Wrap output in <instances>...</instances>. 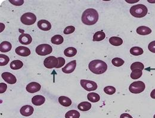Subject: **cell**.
<instances>
[{"instance_id":"obj_1","label":"cell","mask_w":155,"mask_h":118,"mask_svg":"<svg viewBox=\"0 0 155 118\" xmlns=\"http://www.w3.org/2000/svg\"><path fill=\"white\" fill-rule=\"evenodd\" d=\"M81 19L84 24L86 25H93L98 20V13L94 8H88L82 13Z\"/></svg>"},{"instance_id":"obj_2","label":"cell","mask_w":155,"mask_h":118,"mask_svg":"<svg viewBox=\"0 0 155 118\" xmlns=\"http://www.w3.org/2000/svg\"><path fill=\"white\" fill-rule=\"evenodd\" d=\"M90 70L96 75H100L104 73L107 69V64L101 60H94L88 65Z\"/></svg>"},{"instance_id":"obj_3","label":"cell","mask_w":155,"mask_h":118,"mask_svg":"<svg viewBox=\"0 0 155 118\" xmlns=\"http://www.w3.org/2000/svg\"><path fill=\"white\" fill-rule=\"evenodd\" d=\"M129 11L131 14L134 17L136 18H142L147 14L148 10L146 5L140 4L131 7Z\"/></svg>"},{"instance_id":"obj_4","label":"cell","mask_w":155,"mask_h":118,"mask_svg":"<svg viewBox=\"0 0 155 118\" xmlns=\"http://www.w3.org/2000/svg\"><path fill=\"white\" fill-rule=\"evenodd\" d=\"M146 88L145 84L140 81L132 82L129 87V90L133 94H140Z\"/></svg>"},{"instance_id":"obj_5","label":"cell","mask_w":155,"mask_h":118,"mask_svg":"<svg viewBox=\"0 0 155 118\" xmlns=\"http://www.w3.org/2000/svg\"><path fill=\"white\" fill-rule=\"evenodd\" d=\"M53 48L52 47L47 44H43L39 45L38 47H36L35 51L36 53L41 56H47L50 54L52 53Z\"/></svg>"},{"instance_id":"obj_6","label":"cell","mask_w":155,"mask_h":118,"mask_svg":"<svg viewBox=\"0 0 155 118\" xmlns=\"http://www.w3.org/2000/svg\"><path fill=\"white\" fill-rule=\"evenodd\" d=\"M22 23L26 25H33L36 20V16L32 13H26L23 14L20 18Z\"/></svg>"},{"instance_id":"obj_7","label":"cell","mask_w":155,"mask_h":118,"mask_svg":"<svg viewBox=\"0 0 155 118\" xmlns=\"http://www.w3.org/2000/svg\"><path fill=\"white\" fill-rule=\"evenodd\" d=\"M80 83L82 87L88 91H92L96 90L98 87L97 84L95 82L90 80L81 79Z\"/></svg>"},{"instance_id":"obj_8","label":"cell","mask_w":155,"mask_h":118,"mask_svg":"<svg viewBox=\"0 0 155 118\" xmlns=\"http://www.w3.org/2000/svg\"><path fill=\"white\" fill-rule=\"evenodd\" d=\"M44 64L45 67L48 69L57 68L59 64V61L57 58L54 56H49L44 60Z\"/></svg>"},{"instance_id":"obj_9","label":"cell","mask_w":155,"mask_h":118,"mask_svg":"<svg viewBox=\"0 0 155 118\" xmlns=\"http://www.w3.org/2000/svg\"><path fill=\"white\" fill-rule=\"evenodd\" d=\"M1 76L2 79L9 84H14L17 82L16 76L10 72H4L2 73Z\"/></svg>"},{"instance_id":"obj_10","label":"cell","mask_w":155,"mask_h":118,"mask_svg":"<svg viewBox=\"0 0 155 118\" xmlns=\"http://www.w3.org/2000/svg\"><path fill=\"white\" fill-rule=\"evenodd\" d=\"M17 54L22 57H27L31 54V50L26 47L19 46L16 48L15 50Z\"/></svg>"},{"instance_id":"obj_11","label":"cell","mask_w":155,"mask_h":118,"mask_svg":"<svg viewBox=\"0 0 155 118\" xmlns=\"http://www.w3.org/2000/svg\"><path fill=\"white\" fill-rule=\"evenodd\" d=\"M76 66V60H73L67 63L64 67L62 68L63 72L65 73H72Z\"/></svg>"},{"instance_id":"obj_12","label":"cell","mask_w":155,"mask_h":118,"mask_svg":"<svg viewBox=\"0 0 155 118\" xmlns=\"http://www.w3.org/2000/svg\"><path fill=\"white\" fill-rule=\"evenodd\" d=\"M41 88L39 84L36 82H32L26 86V91L30 93H35L39 91Z\"/></svg>"},{"instance_id":"obj_13","label":"cell","mask_w":155,"mask_h":118,"mask_svg":"<svg viewBox=\"0 0 155 118\" xmlns=\"http://www.w3.org/2000/svg\"><path fill=\"white\" fill-rule=\"evenodd\" d=\"M19 42L23 45H29L32 41V38L29 34L22 33L19 37Z\"/></svg>"},{"instance_id":"obj_14","label":"cell","mask_w":155,"mask_h":118,"mask_svg":"<svg viewBox=\"0 0 155 118\" xmlns=\"http://www.w3.org/2000/svg\"><path fill=\"white\" fill-rule=\"evenodd\" d=\"M34 109L29 105H25L20 109V114L24 116H29L33 113Z\"/></svg>"},{"instance_id":"obj_15","label":"cell","mask_w":155,"mask_h":118,"mask_svg":"<svg viewBox=\"0 0 155 118\" xmlns=\"http://www.w3.org/2000/svg\"><path fill=\"white\" fill-rule=\"evenodd\" d=\"M38 26L40 30L48 31L51 28V23L46 20H41L38 22Z\"/></svg>"},{"instance_id":"obj_16","label":"cell","mask_w":155,"mask_h":118,"mask_svg":"<svg viewBox=\"0 0 155 118\" xmlns=\"http://www.w3.org/2000/svg\"><path fill=\"white\" fill-rule=\"evenodd\" d=\"M45 101V98L41 95H36L32 98V103L35 106H41Z\"/></svg>"},{"instance_id":"obj_17","label":"cell","mask_w":155,"mask_h":118,"mask_svg":"<svg viewBox=\"0 0 155 118\" xmlns=\"http://www.w3.org/2000/svg\"><path fill=\"white\" fill-rule=\"evenodd\" d=\"M11 44L8 41H4L0 44V51L2 53H7L11 50Z\"/></svg>"},{"instance_id":"obj_18","label":"cell","mask_w":155,"mask_h":118,"mask_svg":"<svg viewBox=\"0 0 155 118\" xmlns=\"http://www.w3.org/2000/svg\"><path fill=\"white\" fill-rule=\"evenodd\" d=\"M91 104L88 101H84L79 103L78 106V108L82 112H86L91 109Z\"/></svg>"},{"instance_id":"obj_19","label":"cell","mask_w":155,"mask_h":118,"mask_svg":"<svg viewBox=\"0 0 155 118\" xmlns=\"http://www.w3.org/2000/svg\"><path fill=\"white\" fill-rule=\"evenodd\" d=\"M136 31H137V33L140 35H147L152 33V30L150 28L144 26H141L138 27Z\"/></svg>"},{"instance_id":"obj_20","label":"cell","mask_w":155,"mask_h":118,"mask_svg":"<svg viewBox=\"0 0 155 118\" xmlns=\"http://www.w3.org/2000/svg\"><path fill=\"white\" fill-rule=\"evenodd\" d=\"M59 103L64 107H69L72 104L71 100L66 96H60L59 98Z\"/></svg>"},{"instance_id":"obj_21","label":"cell","mask_w":155,"mask_h":118,"mask_svg":"<svg viewBox=\"0 0 155 118\" xmlns=\"http://www.w3.org/2000/svg\"><path fill=\"white\" fill-rule=\"evenodd\" d=\"M109 42L110 44L114 46H120L123 43L122 38L117 36H113L109 39Z\"/></svg>"},{"instance_id":"obj_22","label":"cell","mask_w":155,"mask_h":118,"mask_svg":"<svg viewBox=\"0 0 155 118\" xmlns=\"http://www.w3.org/2000/svg\"><path fill=\"white\" fill-rule=\"evenodd\" d=\"M77 53V50L74 47H68L64 50V54L66 56L72 57L75 56Z\"/></svg>"},{"instance_id":"obj_23","label":"cell","mask_w":155,"mask_h":118,"mask_svg":"<svg viewBox=\"0 0 155 118\" xmlns=\"http://www.w3.org/2000/svg\"><path fill=\"white\" fill-rule=\"evenodd\" d=\"M23 66V63L20 60H14L10 63V68L13 70H18L21 69Z\"/></svg>"},{"instance_id":"obj_24","label":"cell","mask_w":155,"mask_h":118,"mask_svg":"<svg viewBox=\"0 0 155 118\" xmlns=\"http://www.w3.org/2000/svg\"><path fill=\"white\" fill-rule=\"evenodd\" d=\"M106 37L104 32L103 31H98L95 32L93 36V41H101Z\"/></svg>"},{"instance_id":"obj_25","label":"cell","mask_w":155,"mask_h":118,"mask_svg":"<svg viewBox=\"0 0 155 118\" xmlns=\"http://www.w3.org/2000/svg\"><path fill=\"white\" fill-rule=\"evenodd\" d=\"M87 98L92 103H97L100 100V97L95 92H90L87 95Z\"/></svg>"},{"instance_id":"obj_26","label":"cell","mask_w":155,"mask_h":118,"mask_svg":"<svg viewBox=\"0 0 155 118\" xmlns=\"http://www.w3.org/2000/svg\"><path fill=\"white\" fill-rule=\"evenodd\" d=\"M63 41H64L63 37L62 36V35H54V36L52 37L51 39L52 44H56V45L62 44V43L63 42Z\"/></svg>"},{"instance_id":"obj_27","label":"cell","mask_w":155,"mask_h":118,"mask_svg":"<svg viewBox=\"0 0 155 118\" xmlns=\"http://www.w3.org/2000/svg\"><path fill=\"white\" fill-rule=\"evenodd\" d=\"M143 50L138 47H134L130 49V53L135 56L141 55L143 54Z\"/></svg>"},{"instance_id":"obj_28","label":"cell","mask_w":155,"mask_h":118,"mask_svg":"<svg viewBox=\"0 0 155 118\" xmlns=\"http://www.w3.org/2000/svg\"><path fill=\"white\" fill-rule=\"evenodd\" d=\"M79 112L75 110H69L65 115V118H79Z\"/></svg>"},{"instance_id":"obj_29","label":"cell","mask_w":155,"mask_h":118,"mask_svg":"<svg viewBox=\"0 0 155 118\" xmlns=\"http://www.w3.org/2000/svg\"><path fill=\"white\" fill-rule=\"evenodd\" d=\"M142 75H143V72L141 70L134 69V70H132L130 76L132 79H138L140 78H141Z\"/></svg>"},{"instance_id":"obj_30","label":"cell","mask_w":155,"mask_h":118,"mask_svg":"<svg viewBox=\"0 0 155 118\" xmlns=\"http://www.w3.org/2000/svg\"><path fill=\"white\" fill-rule=\"evenodd\" d=\"M144 69V64L141 63V62H134L133 63L131 66V70H133L134 69H140L141 70H143Z\"/></svg>"},{"instance_id":"obj_31","label":"cell","mask_w":155,"mask_h":118,"mask_svg":"<svg viewBox=\"0 0 155 118\" xmlns=\"http://www.w3.org/2000/svg\"><path fill=\"white\" fill-rule=\"evenodd\" d=\"M112 63L116 67H120L124 64V61L122 59L119 57H115L112 59Z\"/></svg>"},{"instance_id":"obj_32","label":"cell","mask_w":155,"mask_h":118,"mask_svg":"<svg viewBox=\"0 0 155 118\" xmlns=\"http://www.w3.org/2000/svg\"><path fill=\"white\" fill-rule=\"evenodd\" d=\"M10 59L8 56L4 54H0V66H4L8 64Z\"/></svg>"},{"instance_id":"obj_33","label":"cell","mask_w":155,"mask_h":118,"mask_svg":"<svg viewBox=\"0 0 155 118\" xmlns=\"http://www.w3.org/2000/svg\"><path fill=\"white\" fill-rule=\"evenodd\" d=\"M104 91L108 95H112L115 93L116 88L112 86H107L104 88Z\"/></svg>"},{"instance_id":"obj_34","label":"cell","mask_w":155,"mask_h":118,"mask_svg":"<svg viewBox=\"0 0 155 118\" xmlns=\"http://www.w3.org/2000/svg\"><path fill=\"white\" fill-rule=\"evenodd\" d=\"M75 30V28L73 26H69L64 29L63 33L66 35H68V34L72 33L73 32H74Z\"/></svg>"},{"instance_id":"obj_35","label":"cell","mask_w":155,"mask_h":118,"mask_svg":"<svg viewBox=\"0 0 155 118\" xmlns=\"http://www.w3.org/2000/svg\"><path fill=\"white\" fill-rule=\"evenodd\" d=\"M148 48L150 51L152 53H155V41L151 42L149 45H148Z\"/></svg>"},{"instance_id":"obj_36","label":"cell","mask_w":155,"mask_h":118,"mask_svg":"<svg viewBox=\"0 0 155 118\" xmlns=\"http://www.w3.org/2000/svg\"><path fill=\"white\" fill-rule=\"evenodd\" d=\"M7 88V86L5 84H4V83L0 84V93L1 94H2L4 92H5Z\"/></svg>"},{"instance_id":"obj_37","label":"cell","mask_w":155,"mask_h":118,"mask_svg":"<svg viewBox=\"0 0 155 118\" xmlns=\"http://www.w3.org/2000/svg\"><path fill=\"white\" fill-rule=\"evenodd\" d=\"M58 61H59V64L57 67V68H60L62 67L63 66H64V63H65V59L63 57H58Z\"/></svg>"},{"instance_id":"obj_38","label":"cell","mask_w":155,"mask_h":118,"mask_svg":"<svg viewBox=\"0 0 155 118\" xmlns=\"http://www.w3.org/2000/svg\"><path fill=\"white\" fill-rule=\"evenodd\" d=\"M10 2L15 5H21L23 4L24 1L23 0H22V1H21V0H20V1L19 0V1H11L10 0Z\"/></svg>"},{"instance_id":"obj_39","label":"cell","mask_w":155,"mask_h":118,"mask_svg":"<svg viewBox=\"0 0 155 118\" xmlns=\"http://www.w3.org/2000/svg\"><path fill=\"white\" fill-rule=\"evenodd\" d=\"M120 118H133L130 115H129L128 113H122L121 115V116H120Z\"/></svg>"},{"instance_id":"obj_40","label":"cell","mask_w":155,"mask_h":118,"mask_svg":"<svg viewBox=\"0 0 155 118\" xmlns=\"http://www.w3.org/2000/svg\"><path fill=\"white\" fill-rule=\"evenodd\" d=\"M150 96H151V97H152V98L155 99V89H153V90L151 92V93H150Z\"/></svg>"},{"instance_id":"obj_41","label":"cell","mask_w":155,"mask_h":118,"mask_svg":"<svg viewBox=\"0 0 155 118\" xmlns=\"http://www.w3.org/2000/svg\"><path fill=\"white\" fill-rule=\"evenodd\" d=\"M153 118H155V115H154V116H153Z\"/></svg>"}]
</instances>
